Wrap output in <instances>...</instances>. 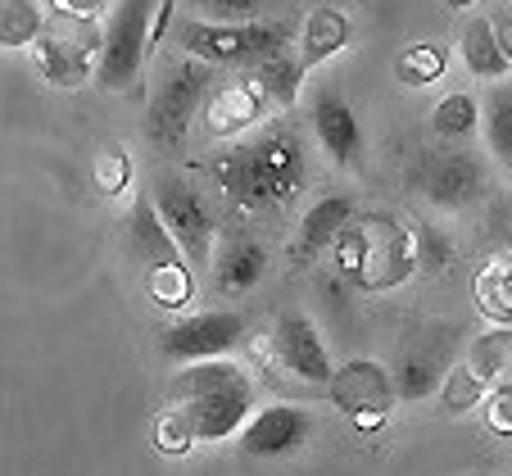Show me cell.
<instances>
[{"instance_id": "1", "label": "cell", "mask_w": 512, "mask_h": 476, "mask_svg": "<svg viewBox=\"0 0 512 476\" xmlns=\"http://www.w3.org/2000/svg\"><path fill=\"white\" fill-rule=\"evenodd\" d=\"M254 418V377L232 359L186 363L168 381V404L155 418V445L182 458L195 445H223L236 440Z\"/></svg>"}, {"instance_id": "2", "label": "cell", "mask_w": 512, "mask_h": 476, "mask_svg": "<svg viewBox=\"0 0 512 476\" xmlns=\"http://www.w3.org/2000/svg\"><path fill=\"white\" fill-rule=\"evenodd\" d=\"M209 173L223 186L236 214H277L300 200L304 182H309L304 132L290 123H268L236 146L218 150Z\"/></svg>"}, {"instance_id": "3", "label": "cell", "mask_w": 512, "mask_h": 476, "mask_svg": "<svg viewBox=\"0 0 512 476\" xmlns=\"http://www.w3.org/2000/svg\"><path fill=\"white\" fill-rule=\"evenodd\" d=\"M331 263L363 295L399 291L422 268L417 263V227H408L390 209L354 214L345 232L336 236V245H331Z\"/></svg>"}, {"instance_id": "4", "label": "cell", "mask_w": 512, "mask_h": 476, "mask_svg": "<svg viewBox=\"0 0 512 476\" xmlns=\"http://www.w3.org/2000/svg\"><path fill=\"white\" fill-rule=\"evenodd\" d=\"M213 87H218V68L213 64H200V59H168L159 68V82L150 91V105H145V136L150 146L159 150H182L186 146V132L191 123L204 114L209 105Z\"/></svg>"}, {"instance_id": "5", "label": "cell", "mask_w": 512, "mask_h": 476, "mask_svg": "<svg viewBox=\"0 0 512 476\" xmlns=\"http://www.w3.org/2000/svg\"><path fill=\"white\" fill-rule=\"evenodd\" d=\"M290 23H200V19H177L173 41H177V55L186 59H200V64H213L218 73L223 68H245L250 73L254 64H263L268 55L290 46Z\"/></svg>"}, {"instance_id": "6", "label": "cell", "mask_w": 512, "mask_h": 476, "mask_svg": "<svg viewBox=\"0 0 512 476\" xmlns=\"http://www.w3.org/2000/svg\"><path fill=\"white\" fill-rule=\"evenodd\" d=\"M155 14L159 0H118L105 23V50H100L96 87L109 96L136 91L145 73V55H155L150 37H155Z\"/></svg>"}, {"instance_id": "7", "label": "cell", "mask_w": 512, "mask_h": 476, "mask_svg": "<svg viewBox=\"0 0 512 476\" xmlns=\"http://www.w3.org/2000/svg\"><path fill=\"white\" fill-rule=\"evenodd\" d=\"M150 200H155L159 218L168 223L173 241L182 245L186 263L195 272H209L223 236H218V214H213V204L204 200L200 186H191L182 173H159L150 182Z\"/></svg>"}, {"instance_id": "8", "label": "cell", "mask_w": 512, "mask_h": 476, "mask_svg": "<svg viewBox=\"0 0 512 476\" xmlns=\"http://www.w3.org/2000/svg\"><path fill=\"white\" fill-rule=\"evenodd\" d=\"M100 50H105V28L96 19H73V14L55 10L37 41V68L50 87L78 91L96 82Z\"/></svg>"}, {"instance_id": "9", "label": "cell", "mask_w": 512, "mask_h": 476, "mask_svg": "<svg viewBox=\"0 0 512 476\" xmlns=\"http://www.w3.org/2000/svg\"><path fill=\"white\" fill-rule=\"evenodd\" d=\"M417 191L440 214H463L490 191V164L467 146H440L417 164Z\"/></svg>"}, {"instance_id": "10", "label": "cell", "mask_w": 512, "mask_h": 476, "mask_svg": "<svg viewBox=\"0 0 512 476\" xmlns=\"http://www.w3.org/2000/svg\"><path fill=\"white\" fill-rule=\"evenodd\" d=\"M454 363H458V336L449 322H431V327L408 331V336L399 340L395 368H390L399 399L417 404V399L440 395V386H445V377L454 372Z\"/></svg>"}, {"instance_id": "11", "label": "cell", "mask_w": 512, "mask_h": 476, "mask_svg": "<svg viewBox=\"0 0 512 476\" xmlns=\"http://www.w3.org/2000/svg\"><path fill=\"white\" fill-rule=\"evenodd\" d=\"M245 313L236 309H204V313H186V318L168 322L159 331V359L164 363H209V359H227L245 340Z\"/></svg>"}, {"instance_id": "12", "label": "cell", "mask_w": 512, "mask_h": 476, "mask_svg": "<svg viewBox=\"0 0 512 476\" xmlns=\"http://www.w3.org/2000/svg\"><path fill=\"white\" fill-rule=\"evenodd\" d=\"M327 390H331V404H336L358 431H377L399 404L395 377H390V368H381L377 359L340 363Z\"/></svg>"}, {"instance_id": "13", "label": "cell", "mask_w": 512, "mask_h": 476, "mask_svg": "<svg viewBox=\"0 0 512 476\" xmlns=\"http://www.w3.org/2000/svg\"><path fill=\"white\" fill-rule=\"evenodd\" d=\"M272 354H277V363L290 372V377L309 381V386H331V377H336V363H331L327 340H322L318 322H313L304 309H290V313L277 318Z\"/></svg>"}, {"instance_id": "14", "label": "cell", "mask_w": 512, "mask_h": 476, "mask_svg": "<svg viewBox=\"0 0 512 476\" xmlns=\"http://www.w3.org/2000/svg\"><path fill=\"white\" fill-rule=\"evenodd\" d=\"M313 413L300 404H268L259 408L236 436V449L245 458H286L313 440Z\"/></svg>"}, {"instance_id": "15", "label": "cell", "mask_w": 512, "mask_h": 476, "mask_svg": "<svg viewBox=\"0 0 512 476\" xmlns=\"http://www.w3.org/2000/svg\"><path fill=\"white\" fill-rule=\"evenodd\" d=\"M309 127L318 136L322 155L331 159L336 168H358L363 159V127H358L354 105L345 100L340 87H318L309 105Z\"/></svg>"}, {"instance_id": "16", "label": "cell", "mask_w": 512, "mask_h": 476, "mask_svg": "<svg viewBox=\"0 0 512 476\" xmlns=\"http://www.w3.org/2000/svg\"><path fill=\"white\" fill-rule=\"evenodd\" d=\"M268 114H272V100L263 96V87L250 78V73H241V78L213 87V96H209V105H204L200 118H204V132H209L213 141H236V136L254 132Z\"/></svg>"}, {"instance_id": "17", "label": "cell", "mask_w": 512, "mask_h": 476, "mask_svg": "<svg viewBox=\"0 0 512 476\" xmlns=\"http://www.w3.org/2000/svg\"><path fill=\"white\" fill-rule=\"evenodd\" d=\"M354 214H358V204H354V195H345V191L313 200L309 209L300 214V223H295V236H290V245H286L290 268H309V263H318L322 254H331L336 236L345 232Z\"/></svg>"}, {"instance_id": "18", "label": "cell", "mask_w": 512, "mask_h": 476, "mask_svg": "<svg viewBox=\"0 0 512 476\" xmlns=\"http://www.w3.org/2000/svg\"><path fill=\"white\" fill-rule=\"evenodd\" d=\"M268 277V250L254 232H245L241 223L227 227L223 241H218V254H213L209 282L218 295H250L254 286Z\"/></svg>"}, {"instance_id": "19", "label": "cell", "mask_w": 512, "mask_h": 476, "mask_svg": "<svg viewBox=\"0 0 512 476\" xmlns=\"http://www.w3.org/2000/svg\"><path fill=\"white\" fill-rule=\"evenodd\" d=\"M127 254H132V259L141 263L145 272L168 268V263H186L182 245L173 241L168 223L159 218V209H155V200H150V191H145L141 200L132 204V214H127Z\"/></svg>"}, {"instance_id": "20", "label": "cell", "mask_w": 512, "mask_h": 476, "mask_svg": "<svg viewBox=\"0 0 512 476\" xmlns=\"http://www.w3.org/2000/svg\"><path fill=\"white\" fill-rule=\"evenodd\" d=\"M458 55H463L467 73L481 78V82H490V87L512 73V59L503 55L499 37H494L490 14H467L463 19V32H458Z\"/></svg>"}, {"instance_id": "21", "label": "cell", "mask_w": 512, "mask_h": 476, "mask_svg": "<svg viewBox=\"0 0 512 476\" xmlns=\"http://www.w3.org/2000/svg\"><path fill=\"white\" fill-rule=\"evenodd\" d=\"M349 37H354L349 14L336 10V5H318V10L304 19V28H300V64L304 68L327 64V59H336L340 50L349 46Z\"/></svg>"}, {"instance_id": "22", "label": "cell", "mask_w": 512, "mask_h": 476, "mask_svg": "<svg viewBox=\"0 0 512 476\" xmlns=\"http://www.w3.org/2000/svg\"><path fill=\"white\" fill-rule=\"evenodd\" d=\"M481 132L490 159L512 177V82H494L481 96Z\"/></svg>"}, {"instance_id": "23", "label": "cell", "mask_w": 512, "mask_h": 476, "mask_svg": "<svg viewBox=\"0 0 512 476\" xmlns=\"http://www.w3.org/2000/svg\"><path fill=\"white\" fill-rule=\"evenodd\" d=\"M304 73H309V68L290 55V46L250 68V78L263 87V96L272 100V109H290V105H295V96H300V87H304Z\"/></svg>"}, {"instance_id": "24", "label": "cell", "mask_w": 512, "mask_h": 476, "mask_svg": "<svg viewBox=\"0 0 512 476\" xmlns=\"http://www.w3.org/2000/svg\"><path fill=\"white\" fill-rule=\"evenodd\" d=\"M481 127V100L467 96V91H449L440 105L431 109V132L445 141V146H467Z\"/></svg>"}, {"instance_id": "25", "label": "cell", "mask_w": 512, "mask_h": 476, "mask_svg": "<svg viewBox=\"0 0 512 476\" xmlns=\"http://www.w3.org/2000/svg\"><path fill=\"white\" fill-rule=\"evenodd\" d=\"M467 368L485 381V386H499V381H512V327H499V331H485L467 345Z\"/></svg>"}, {"instance_id": "26", "label": "cell", "mask_w": 512, "mask_h": 476, "mask_svg": "<svg viewBox=\"0 0 512 476\" xmlns=\"http://www.w3.org/2000/svg\"><path fill=\"white\" fill-rule=\"evenodd\" d=\"M449 68V50L445 41H413L395 55V82L399 87H431L445 78Z\"/></svg>"}, {"instance_id": "27", "label": "cell", "mask_w": 512, "mask_h": 476, "mask_svg": "<svg viewBox=\"0 0 512 476\" xmlns=\"http://www.w3.org/2000/svg\"><path fill=\"white\" fill-rule=\"evenodd\" d=\"M46 19L37 0H0V46L5 50H23L37 46L41 32H46Z\"/></svg>"}, {"instance_id": "28", "label": "cell", "mask_w": 512, "mask_h": 476, "mask_svg": "<svg viewBox=\"0 0 512 476\" xmlns=\"http://www.w3.org/2000/svg\"><path fill=\"white\" fill-rule=\"evenodd\" d=\"M476 304L499 327H512V259H490L476 272Z\"/></svg>"}, {"instance_id": "29", "label": "cell", "mask_w": 512, "mask_h": 476, "mask_svg": "<svg viewBox=\"0 0 512 476\" xmlns=\"http://www.w3.org/2000/svg\"><path fill=\"white\" fill-rule=\"evenodd\" d=\"M277 0H186V19L200 23H268Z\"/></svg>"}, {"instance_id": "30", "label": "cell", "mask_w": 512, "mask_h": 476, "mask_svg": "<svg viewBox=\"0 0 512 476\" xmlns=\"http://www.w3.org/2000/svg\"><path fill=\"white\" fill-rule=\"evenodd\" d=\"M145 295L159 304V309H186V304L200 295L191 263H168V268L145 272Z\"/></svg>"}, {"instance_id": "31", "label": "cell", "mask_w": 512, "mask_h": 476, "mask_svg": "<svg viewBox=\"0 0 512 476\" xmlns=\"http://www.w3.org/2000/svg\"><path fill=\"white\" fill-rule=\"evenodd\" d=\"M485 395H490V386L458 359L454 372L445 377V386H440V408H445V413H472L476 404H485Z\"/></svg>"}, {"instance_id": "32", "label": "cell", "mask_w": 512, "mask_h": 476, "mask_svg": "<svg viewBox=\"0 0 512 476\" xmlns=\"http://www.w3.org/2000/svg\"><path fill=\"white\" fill-rule=\"evenodd\" d=\"M91 177H96V191L100 195H123L127 182H132V159H127L123 146H105L91 164Z\"/></svg>"}, {"instance_id": "33", "label": "cell", "mask_w": 512, "mask_h": 476, "mask_svg": "<svg viewBox=\"0 0 512 476\" xmlns=\"http://www.w3.org/2000/svg\"><path fill=\"white\" fill-rule=\"evenodd\" d=\"M417 263L431 272L449 268L454 263V245H449V236H440L435 227H417Z\"/></svg>"}, {"instance_id": "34", "label": "cell", "mask_w": 512, "mask_h": 476, "mask_svg": "<svg viewBox=\"0 0 512 476\" xmlns=\"http://www.w3.org/2000/svg\"><path fill=\"white\" fill-rule=\"evenodd\" d=\"M485 422L499 436H512V381H499V386L485 395Z\"/></svg>"}, {"instance_id": "35", "label": "cell", "mask_w": 512, "mask_h": 476, "mask_svg": "<svg viewBox=\"0 0 512 476\" xmlns=\"http://www.w3.org/2000/svg\"><path fill=\"white\" fill-rule=\"evenodd\" d=\"M109 5H118V0H55V10L73 14V19H100Z\"/></svg>"}, {"instance_id": "36", "label": "cell", "mask_w": 512, "mask_h": 476, "mask_svg": "<svg viewBox=\"0 0 512 476\" xmlns=\"http://www.w3.org/2000/svg\"><path fill=\"white\" fill-rule=\"evenodd\" d=\"M177 10H182V0H159V14H155V37H150V46H159L164 37H173L177 28Z\"/></svg>"}, {"instance_id": "37", "label": "cell", "mask_w": 512, "mask_h": 476, "mask_svg": "<svg viewBox=\"0 0 512 476\" xmlns=\"http://www.w3.org/2000/svg\"><path fill=\"white\" fill-rule=\"evenodd\" d=\"M490 23H494V37H499L503 55L512 59V10H499V14H490Z\"/></svg>"}, {"instance_id": "38", "label": "cell", "mask_w": 512, "mask_h": 476, "mask_svg": "<svg viewBox=\"0 0 512 476\" xmlns=\"http://www.w3.org/2000/svg\"><path fill=\"white\" fill-rule=\"evenodd\" d=\"M449 5H476V0H449Z\"/></svg>"}, {"instance_id": "39", "label": "cell", "mask_w": 512, "mask_h": 476, "mask_svg": "<svg viewBox=\"0 0 512 476\" xmlns=\"http://www.w3.org/2000/svg\"><path fill=\"white\" fill-rule=\"evenodd\" d=\"M503 476H512V472H503Z\"/></svg>"}]
</instances>
